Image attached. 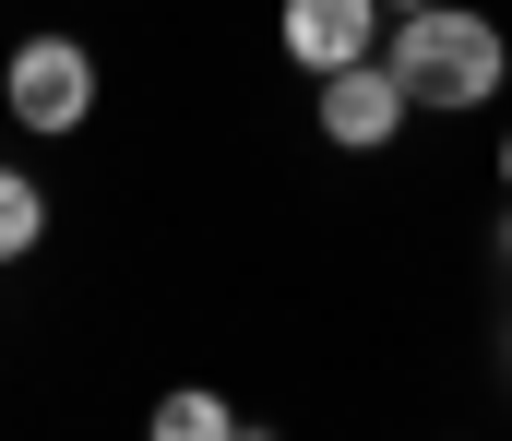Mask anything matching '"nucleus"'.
Returning <instances> with one entry per match:
<instances>
[{
  "label": "nucleus",
  "mask_w": 512,
  "mask_h": 441,
  "mask_svg": "<svg viewBox=\"0 0 512 441\" xmlns=\"http://www.w3.org/2000/svg\"><path fill=\"white\" fill-rule=\"evenodd\" d=\"M393 84H405V96H417V108H489V96H501V24H489V12H465V0H417V12H405V24H393Z\"/></svg>",
  "instance_id": "1"
},
{
  "label": "nucleus",
  "mask_w": 512,
  "mask_h": 441,
  "mask_svg": "<svg viewBox=\"0 0 512 441\" xmlns=\"http://www.w3.org/2000/svg\"><path fill=\"white\" fill-rule=\"evenodd\" d=\"M0 96H12V120H24V132H48V144H60V132H84V120H96V48H84V36H24V48L0 60Z\"/></svg>",
  "instance_id": "2"
},
{
  "label": "nucleus",
  "mask_w": 512,
  "mask_h": 441,
  "mask_svg": "<svg viewBox=\"0 0 512 441\" xmlns=\"http://www.w3.org/2000/svg\"><path fill=\"white\" fill-rule=\"evenodd\" d=\"M405 120H417V96L393 84V60H346V72H322V144L382 155Z\"/></svg>",
  "instance_id": "3"
},
{
  "label": "nucleus",
  "mask_w": 512,
  "mask_h": 441,
  "mask_svg": "<svg viewBox=\"0 0 512 441\" xmlns=\"http://www.w3.org/2000/svg\"><path fill=\"white\" fill-rule=\"evenodd\" d=\"M274 36L298 72H346V60H382V0H286Z\"/></svg>",
  "instance_id": "4"
},
{
  "label": "nucleus",
  "mask_w": 512,
  "mask_h": 441,
  "mask_svg": "<svg viewBox=\"0 0 512 441\" xmlns=\"http://www.w3.org/2000/svg\"><path fill=\"white\" fill-rule=\"evenodd\" d=\"M36 239H48V191H36L24 167H0V263H24Z\"/></svg>",
  "instance_id": "5"
},
{
  "label": "nucleus",
  "mask_w": 512,
  "mask_h": 441,
  "mask_svg": "<svg viewBox=\"0 0 512 441\" xmlns=\"http://www.w3.org/2000/svg\"><path fill=\"white\" fill-rule=\"evenodd\" d=\"M155 430H167V441H227V430H239V406H227V394H167Z\"/></svg>",
  "instance_id": "6"
},
{
  "label": "nucleus",
  "mask_w": 512,
  "mask_h": 441,
  "mask_svg": "<svg viewBox=\"0 0 512 441\" xmlns=\"http://www.w3.org/2000/svg\"><path fill=\"white\" fill-rule=\"evenodd\" d=\"M382 12H417V0H382Z\"/></svg>",
  "instance_id": "7"
},
{
  "label": "nucleus",
  "mask_w": 512,
  "mask_h": 441,
  "mask_svg": "<svg viewBox=\"0 0 512 441\" xmlns=\"http://www.w3.org/2000/svg\"><path fill=\"white\" fill-rule=\"evenodd\" d=\"M501 179H512V144H501Z\"/></svg>",
  "instance_id": "8"
}]
</instances>
